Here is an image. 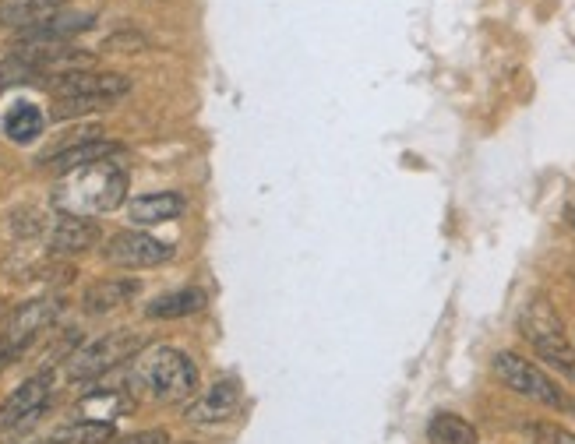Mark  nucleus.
<instances>
[{
  "instance_id": "obj_1",
  "label": "nucleus",
  "mask_w": 575,
  "mask_h": 444,
  "mask_svg": "<svg viewBox=\"0 0 575 444\" xmlns=\"http://www.w3.org/2000/svg\"><path fill=\"white\" fill-rule=\"evenodd\" d=\"M127 194V173L117 163H96L85 166L78 173H68V184H60L53 201L64 215H92L99 212H113V208L124 201Z\"/></svg>"
},
{
  "instance_id": "obj_2",
  "label": "nucleus",
  "mask_w": 575,
  "mask_h": 444,
  "mask_svg": "<svg viewBox=\"0 0 575 444\" xmlns=\"http://www.w3.org/2000/svg\"><path fill=\"white\" fill-rule=\"evenodd\" d=\"M142 381L159 402H184L198 392V367L184 349L156 346L142 360Z\"/></svg>"
},
{
  "instance_id": "obj_3",
  "label": "nucleus",
  "mask_w": 575,
  "mask_h": 444,
  "mask_svg": "<svg viewBox=\"0 0 575 444\" xmlns=\"http://www.w3.org/2000/svg\"><path fill=\"white\" fill-rule=\"evenodd\" d=\"M491 370L508 392L540 402V406H547V409H558V413H568V409H572L575 399H568L565 388H558V381L547 378L544 370H540L533 360H526V356L501 349V353L491 360Z\"/></svg>"
},
{
  "instance_id": "obj_4",
  "label": "nucleus",
  "mask_w": 575,
  "mask_h": 444,
  "mask_svg": "<svg viewBox=\"0 0 575 444\" xmlns=\"http://www.w3.org/2000/svg\"><path fill=\"white\" fill-rule=\"evenodd\" d=\"M145 339L131 328H117V332H106L99 339H92L89 346H82L78 353L68 356V378L71 381H96L110 370H117L120 363L135 360L142 353Z\"/></svg>"
},
{
  "instance_id": "obj_5",
  "label": "nucleus",
  "mask_w": 575,
  "mask_h": 444,
  "mask_svg": "<svg viewBox=\"0 0 575 444\" xmlns=\"http://www.w3.org/2000/svg\"><path fill=\"white\" fill-rule=\"evenodd\" d=\"M60 311H64L60 296H39V300H29V304L18 307L8 318V325H4V335H0V363H8L11 356L29 349L36 342V335H43L60 318Z\"/></svg>"
},
{
  "instance_id": "obj_6",
  "label": "nucleus",
  "mask_w": 575,
  "mask_h": 444,
  "mask_svg": "<svg viewBox=\"0 0 575 444\" xmlns=\"http://www.w3.org/2000/svg\"><path fill=\"white\" fill-rule=\"evenodd\" d=\"M46 89L57 99H110V103H120V99L131 92V78L117 71H68L57 74V78H46Z\"/></svg>"
},
{
  "instance_id": "obj_7",
  "label": "nucleus",
  "mask_w": 575,
  "mask_h": 444,
  "mask_svg": "<svg viewBox=\"0 0 575 444\" xmlns=\"http://www.w3.org/2000/svg\"><path fill=\"white\" fill-rule=\"evenodd\" d=\"M523 335L533 342V349H537V356L547 363V367L565 374V378L575 385V346H568L558 321H554L544 307H537V314L523 318Z\"/></svg>"
},
{
  "instance_id": "obj_8",
  "label": "nucleus",
  "mask_w": 575,
  "mask_h": 444,
  "mask_svg": "<svg viewBox=\"0 0 575 444\" xmlns=\"http://www.w3.org/2000/svg\"><path fill=\"white\" fill-rule=\"evenodd\" d=\"M103 258L117 268H152L173 258V244L149 237V233L142 230H120L106 240Z\"/></svg>"
},
{
  "instance_id": "obj_9",
  "label": "nucleus",
  "mask_w": 575,
  "mask_h": 444,
  "mask_svg": "<svg viewBox=\"0 0 575 444\" xmlns=\"http://www.w3.org/2000/svg\"><path fill=\"white\" fill-rule=\"evenodd\" d=\"M50 385H53L50 374H36V378L22 381L8 399L0 402V434L39 420V413H43L46 402H50Z\"/></svg>"
},
{
  "instance_id": "obj_10",
  "label": "nucleus",
  "mask_w": 575,
  "mask_h": 444,
  "mask_svg": "<svg viewBox=\"0 0 575 444\" xmlns=\"http://www.w3.org/2000/svg\"><path fill=\"white\" fill-rule=\"evenodd\" d=\"M240 409V388L233 381H216L205 395H198L191 406H187V423H198V427H216V423L233 420Z\"/></svg>"
},
{
  "instance_id": "obj_11",
  "label": "nucleus",
  "mask_w": 575,
  "mask_h": 444,
  "mask_svg": "<svg viewBox=\"0 0 575 444\" xmlns=\"http://www.w3.org/2000/svg\"><path fill=\"white\" fill-rule=\"evenodd\" d=\"M46 244H50V254H57V258L92 251L99 244V226L92 219H85V215H60L50 226Z\"/></svg>"
},
{
  "instance_id": "obj_12",
  "label": "nucleus",
  "mask_w": 575,
  "mask_h": 444,
  "mask_svg": "<svg viewBox=\"0 0 575 444\" xmlns=\"http://www.w3.org/2000/svg\"><path fill=\"white\" fill-rule=\"evenodd\" d=\"M120 152H124V145H117V141L89 138V141H78V145L64 148V152H57V156H50L46 163H50L53 170L60 173V177H68V173H78V170H85V166L110 163V159H117Z\"/></svg>"
},
{
  "instance_id": "obj_13",
  "label": "nucleus",
  "mask_w": 575,
  "mask_h": 444,
  "mask_svg": "<svg viewBox=\"0 0 575 444\" xmlns=\"http://www.w3.org/2000/svg\"><path fill=\"white\" fill-rule=\"evenodd\" d=\"M92 25H96V15H89V11H57L18 36H22V43H68V39L89 32Z\"/></svg>"
},
{
  "instance_id": "obj_14",
  "label": "nucleus",
  "mask_w": 575,
  "mask_h": 444,
  "mask_svg": "<svg viewBox=\"0 0 575 444\" xmlns=\"http://www.w3.org/2000/svg\"><path fill=\"white\" fill-rule=\"evenodd\" d=\"M142 293V282L138 279H99L85 289L82 304L89 314H110L117 307H124L127 300H135Z\"/></svg>"
},
{
  "instance_id": "obj_15",
  "label": "nucleus",
  "mask_w": 575,
  "mask_h": 444,
  "mask_svg": "<svg viewBox=\"0 0 575 444\" xmlns=\"http://www.w3.org/2000/svg\"><path fill=\"white\" fill-rule=\"evenodd\" d=\"M184 212V198L177 191H159V194H142L127 205V215L138 226H159V222H170Z\"/></svg>"
},
{
  "instance_id": "obj_16",
  "label": "nucleus",
  "mask_w": 575,
  "mask_h": 444,
  "mask_svg": "<svg viewBox=\"0 0 575 444\" xmlns=\"http://www.w3.org/2000/svg\"><path fill=\"white\" fill-rule=\"evenodd\" d=\"M64 11V0H4L0 4V25L4 29H32V25L46 22L50 15Z\"/></svg>"
},
{
  "instance_id": "obj_17",
  "label": "nucleus",
  "mask_w": 575,
  "mask_h": 444,
  "mask_svg": "<svg viewBox=\"0 0 575 444\" xmlns=\"http://www.w3.org/2000/svg\"><path fill=\"white\" fill-rule=\"evenodd\" d=\"M205 304H209L205 289L187 286V289H177V293L156 296V300L145 307V314H149L152 321H173V318H187V314L205 311Z\"/></svg>"
},
{
  "instance_id": "obj_18",
  "label": "nucleus",
  "mask_w": 575,
  "mask_h": 444,
  "mask_svg": "<svg viewBox=\"0 0 575 444\" xmlns=\"http://www.w3.org/2000/svg\"><path fill=\"white\" fill-rule=\"evenodd\" d=\"M427 441L431 444H477L480 434L470 420L456 413H434L427 423Z\"/></svg>"
},
{
  "instance_id": "obj_19",
  "label": "nucleus",
  "mask_w": 575,
  "mask_h": 444,
  "mask_svg": "<svg viewBox=\"0 0 575 444\" xmlns=\"http://www.w3.org/2000/svg\"><path fill=\"white\" fill-rule=\"evenodd\" d=\"M43 113H39V106L32 103H15L8 110V117H4V134H8V141H15V145H29V141H36L39 134H43Z\"/></svg>"
},
{
  "instance_id": "obj_20",
  "label": "nucleus",
  "mask_w": 575,
  "mask_h": 444,
  "mask_svg": "<svg viewBox=\"0 0 575 444\" xmlns=\"http://www.w3.org/2000/svg\"><path fill=\"white\" fill-rule=\"evenodd\" d=\"M117 437L113 423H99V420H75L64 423V427L53 430L50 441L53 444H110Z\"/></svg>"
},
{
  "instance_id": "obj_21",
  "label": "nucleus",
  "mask_w": 575,
  "mask_h": 444,
  "mask_svg": "<svg viewBox=\"0 0 575 444\" xmlns=\"http://www.w3.org/2000/svg\"><path fill=\"white\" fill-rule=\"evenodd\" d=\"M127 409L124 395L113 392V388H103V392H92L82 399V416L85 420H99V423H113V416H120Z\"/></svg>"
},
{
  "instance_id": "obj_22",
  "label": "nucleus",
  "mask_w": 575,
  "mask_h": 444,
  "mask_svg": "<svg viewBox=\"0 0 575 444\" xmlns=\"http://www.w3.org/2000/svg\"><path fill=\"white\" fill-rule=\"evenodd\" d=\"M110 99H89V96H78V99H57L53 106V120H71V117H82V113H96V110H110Z\"/></svg>"
},
{
  "instance_id": "obj_23",
  "label": "nucleus",
  "mask_w": 575,
  "mask_h": 444,
  "mask_svg": "<svg viewBox=\"0 0 575 444\" xmlns=\"http://www.w3.org/2000/svg\"><path fill=\"white\" fill-rule=\"evenodd\" d=\"M103 50L106 53H142V50H149V39H145L138 29H120L103 39Z\"/></svg>"
},
{
  "instance_id": "obj_24",
  "label": "nucleus",
  "mask_w": 575,
  "mask_h": 444,
  "mask_svg": "<svg viewBox=\"0 0 575 444\" xmlns=\"http://www.w3.org/2000/svg\"><path fill=\"white\" fill-rule=\"evenodd\" d=\"M530 434L537 437L540 444H575V434L565 427H554V423H533Z\"/></svg>"
},
{
  "instance_id": "obj_25",
  "label": "nucleus",
  "mask_w": 575,
  "mask_h": 444,
  "mask_svg": "<svg viewBox=\"0 0 575 444\" xmlns=\"http://www.w3.org/2000/svg\"><path fill=\"white\" fill-rule=\"evenodd\" d=\"M568 222H572V230H575V205L568 208Z\"/></svg>"
},
{
  "instance_id": "obj_26",
  "label": "nucleus",
  "mask_w": 575,
  "mask_h": 444,
  "mask_svg": "<svg viewBox=\"0 0 575 444\" xmlns=\"http://www.w3.org/2000/svg\"><path fill=\"white\" fill-rule=\"evenodd\" d=\"M170 444H195V441H170Z\"/></svg>"
},
{
  "instance_id": "obj_27",
  "label": "nucleus",
  "mask_w": 575,
  "mask_h": 444,
  "mask_svg": "<svg viewBox=\"0 0 575 444\" xmlns=\"http://www.w3.org/2000/svg\"><path fill=\"white\" fill-rule=\"evenodd\" d=\"M39 444H53V441H39Z\"/></svg>"
}]
</instances>
